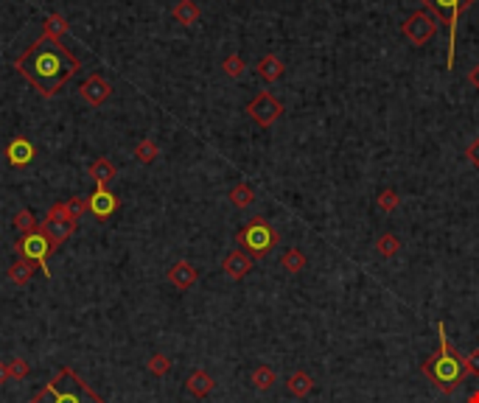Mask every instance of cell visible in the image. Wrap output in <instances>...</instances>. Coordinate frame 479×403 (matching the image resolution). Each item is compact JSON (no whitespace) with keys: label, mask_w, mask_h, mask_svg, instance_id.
I'll return each instance as SVG.
<instances>
[{"label":"cell","mask_w":479,"mask_h":403,"mask_svg":"<svg viewBox=\"0 0 479 403\" xmlns=\"http://www.w3.org/2000/svg\"><path fill=\"white\" fill-rule=\"evenodd\" d=\"M465 157H468V163L479 171V138H473L471 143H468V149H465Z\"/></svg>","instance_id":"d6a6232c"},{"label":"cell","mask_w":479,"mask_h":403,"mask_svg":"<svg viewBox=\"0 0 479 403\" xmlns=\"http://www.w3.org/2000/svg\"><path fill=\"white\" fill-rule=\"evenodd\" d=\"M250 381H252V386H255L258 392H266V389H272V386H275L278 375H275V370H272V367H266V364H258V367L252 370Z\"/></svg>","instance_id":"44dd1931"},{"label":"cell","mask_w":479,"mask_h":403,"mask_svg":"<svg viewBox=\"0 0 479 403\" xmlns=\"http://www.w3.org/2000/svg\"><path fill=\"white\" fill-rule=\"evenodd\" d=\"M426 9L435 12L437 23H446L448 26V37H451V45H448V67H454V37H457V20H460V0H421Z\"/></svg>","instance_id":"9c48e42d"},{"label":"cell","mask_w":479,"mask_h":403,"mask_svg":"<svg viewBox=\"0 0 479 403\" xmlns=\"http://www.w3.org/2000/svg\"><path fill=\"white\" fill-rule=\"evenodd\" d=\"M196 280H199V269H196L191 260H177V263H171V269H168V283H171L174 289L188 292L191 286H196Z\"/></svg>","instance_id":"8fae6325"},{"label":"cell","mask_w":479,"mask_h":403,"mask_svg":"<svg viewBox=\"0 0 479 403\" xmlns=\"http://www.w3.org/2000/svg\"><path fill=\"white\" fill-rule=\"evenodd\" d=\"M471 6H473V0H460V15H462V12H468Z\"/></svg>","instance_id":"8d00e7d4"},{"label":"cell","mask_w":479,"mask_h":403,"mask_svg":"<svg viewBox=\"0 0 479 403\" xmlns=\"http://www.w3.org/2000/svg\"><path fill=\"white\" fill-rule=\"evenodd\" d=\"M255 71H258V76L263 79V82H278L284 73H286V64H284V59H278L275 53H266V56H261L258 59V64H255Z\"/></svg>","instance_id":"9a60e30c"},{"label":"cell","mask_w":479,"mask_h":403,"mask_svg":"<svg viewBox=\"0 0 479 403\" xmlns=\"http://www.w3.org/2000/svg\"><path fill=\"white\" fill-rule=\"evenodd\" d=\"M90 177L96 179V185L98 188H110V182L118 177V168H115V163L110 160V157H96L93 163H90Z\"/></svg>","instance_id":"e0dca14e"},{"label":"cell","mask_w":479,"mask_h":403,"mask_svg":"<svg viewBox=\"0 0 479 403\" xmlns=\"http://www.w3.org/2000/svg\"><path fill=\"white\" fill-rule=\"evenodd\" d=\"M214 386H216V381H214V375H211L208 370H193V373L188 375V381H185V389H188L193 397H208V395L214 392Z\"/></svg>","instance_id":"2e32d148"},{"label":"cell","mask_w":479,"mask_h":403,"mask_svg":"<svg viewBox=\"0 0 479 403\" xmlns=\"http://www.w3.org/2000/svg\"><path fill=\"white\" fill-rule=\"evenodd\" d=\"M87 199H90V213L96 219H110L118 211V199L110 188H96L93 196H87Z\"/></svg>","instance_id":"7c38bea8"},{"label":"cell","mask_w":479,"mask_h":403,"mask_svg":"<svg viewBox=\"0 0 479 403\" xmlns=\"http://www.w3.org/2000/svg\"><path fill=\"white\" fill-rule=\"evenodd\" d=\"M67 31H71V26H67V20L62 15H48L42 20V37H51V39H62Z\"/></svg>","instance_id":"7402d4cb"},{"label":"cell","mask_w":479,"mask_h":403,"mask_svg":"<svg viewBox=\"0 0 479 403\" xmlns=\"http://www.w3.org/2000/svg\"><path fill=\"white\" fill-rule=\"evenodd\" d=\"M79 96H82V101H87L90 107H101V104L112 96V84H110L104 76L93 73V76H87V79L79 84Z\"/></svg>","instance_id":"30bf717a"},{"label":"cell","mask_w":479,"mask_h":403,"mask_svg":"<svg viewBox=\"0 0 479 403\" xmlns=\"http://www.w3.org/2000/svg\"><path fill=\"white\" fill-rule=\"evenodd\" d=\"M230 202H233L238 211H244V208H250L252 202H255V190L247 182H238V185L230 188Z\"/></svg>","instance_id":"cb8c5ba5"},{"label":"cell","mask_w":479,"mask_h":403,"mask_svg":"<svg viewBox=\"0 0 479 403\" xmlns=\"http://www.w3.org/2000/svg\"><path fill=\"white\" fill-rule=\"evenodd\" d=\"M286 389H289V395H295V397H308V395L314 392V378H311L306 370H295V373L289 375V381H286Z\"/></svg>","instance_id":"d6986e66"},{"label":"cell","mask_w":479,"mask_h":403,"mask_svg":"<svg viewBox=\"0 0 479 403\" xmlns=\"http://www.w3.org/2000/svg\"><path fill=\"white\" fill-rule=\"evenodd\" d=\"M28 403H104L98 392L87 381L79 378L76 370L62 367L40 392L31 395Z\"/></svg>","instance_id":"3957f363"},{"label":"cell","mask_w":479,"mask_h":403,"mask_svg":"<svg viewBox=\"0 0 479 403\" xmlns=\"http://www.w3.org/2000/svg\"><path fill=\"white\" fill-rule=\"evenodd\" d=\"M34 272H37V263H34V260L15 258V263L9 266V280H12L15 286H26V283H31Z\"/></svg>","instance_id":"ac0fdd59"},{"label":"cell","mask_w":479,"mask_h":403,"mask_svg":"<svg viewBox=\"0 0 479 403\" xmlns=\"http://www.w3.org/2000/svg\"><path fill=\"white\" fill-rule=\"evenodd\" d=\"M6 160H9L12 168H26L34 160V143L28 138H15L6 146Z\"/></svg>","instance_id":"5bb4252c"},{"label":"cell","mask_w":479,"mask_h":403,"mask_svg":"<svg viewBox=\"0 0 479 403\" xmlns=\"http://www.w3.org/2000/svg\"><path fill=\"white\" fill-rule=\"evenodd\" d=\"M306 263H308V260H306V255H303L297 247L286 249V252H284V258H281V266L286 269L289 275H300L303 269H306Z\"/></svg>","instance_id":"603a6c76"},{"label":"cell","mask_w":479,"mask_h":403,"mask_svg":"<svg viewBox=\"0 0 479 403\" xmlns=\"http://www.w3.org/2000/svg\"><path fill=\"white\" fill-rule=\"evenodd\" d=\"M376 252H378L381 258H395V255L401 252V238L392 235V233L378 235V241H376Z\"/></svg>","instance_id":"4316f807"},{"label":"cell","mask_w":479,"mask_h":403,"mask_svg":"<svg viewBox=\"0 0 479 403\" xmlns=\"http://www.w3.org/2000/svg\"><path fill=\"white\" fill-rule=\"evenodd\" d=\"M146 370H149L155 378H163V375H168V370H171V359H168L166 353H155V356L146 361Z\"/></svg>","instance_id":"f1b7e54d"},{"label":"cell","mask_w":479,"mask_h":403,"mask_svg":"<svg viewBox=\"0 0 479 403\" xmlns=\"http://www.w3.org/2000/svg\"><path fill=\"white\" fill-rule=\"evenodd\" d=\"M247 115L258 123V126H263V129H269L272 123H275L281 115H284V104L272 96L269 90H261L250 104H247Z\"/></svg>","instance_id":"ba28073f"},{"label":"cell","mask_w":479,"mask_h":403,"mask_svg":"<svg viewBox=\"0 0 479 403\" xmlns=\"http://www.w3.org/2000/svg\"><path fill=\"white\" fill-rule=\"evenodd\" d=\"M76 227H79V222H73L71 216L64 213V202H56V205L48 211L45 222H42V233L48 235V241L53 244V249L62 247L67 238H71L76 233Z\"/></svg>","instance_id":"5b68a950"},{"label":"cell","mask_w":479,"mask_h":403,"mask_svg":"<svg viewBox=\"0 0 479 403\" xmlns=\"http://www.w3.org/2000/svg\"><path fill=\"white\" fill-rule=\"evenodd\" d=\"M9 361H0V384H9Z\"/></svg>","instance_id":"d590c367"},{"label":"cell","mask_w":479,"mask_h":403,"mask_svg":"<svg viewBox=\"0 0 479 403\" xmlns=\"http://www.w3.org/2000/svg\"><path fill=\"white\" fill-rule=\"evenodd\" d=\"M278 230L272 227L263 216H255V219H250L238 233H236V244H238V249L241 252H247L252 260H261V258H266L272 249L278 247Z\"/></svg>","instance_id":"277c9868"},{"label":"cell","mask_w":479,"mask_h":403,"mask_svg":"<svg viewBox=\"0 0 479 403\" xmlns=\"http://www.w3.org/2000/svg\"><path fill=\"white\" fill-rule=\"evenodd\" d=\"M468 403H479V389H476V392H471V395H468Z\"/></svg>","instance_id":"74e56055"},{"label":"cell","mask_w":479,"mask_h":403,"mask_svg":"<svg viewBox=\"0 0 479 403\" xmlns=\"http://www.w3.org/2000/svg\"><path fill=\"white\" fill-rule=\"evenodd\" d=\"M465 361H468V373H471V375H479V348H473V350L465 356Z\"/></svg>","instance_id":"836d02e7"},{"label":"cell","mask_w":479,"mask_h":403,"mask_svg":"<svg viewBox=\"0 0 479 403\" xmlns=\"http://www.w3.org/2000/svg\"><path fill=\"white\" fill-rule=\"evenodd\" d=\"M437 17L435 15H429V12H412L406 20H403V26H401V31H403V37L412 42V45H426L435 34H437Z\"/></svg>","instance_id":"52a82bcc"},{"label":"cell","mask_w":479,"mask_h":403,"mask_svg":"<svg viewBox=\"0 0 479 403\" xmlns=\"http://www.w3.org/2000/svg\"><path fill=\"white\" fill-rule=\"evenodd\" d=\"M222 269H225V275H227L230 280H244V278L250 275V269H252V258H250L247 252H241V249H233V252H227V258L222 260Z\"/></svg>","instance_id":"4fadbf2b"},{"label":"cell","mask_w":479,"mask_h":403,"mask_svg":"<svg viewBox=\"0 0 479 403\" xmlns=\"http://www.w3.org/2000/svg\"><path fill=\"white\" fill-rule=\"evenodd\" d=\"M222 71H225V76H230V79H241L244 71H247V64H244V59H241L238 53H233V56H227V59L222 62Z\"/></svg>","instance_id":"f546056e"},{"label":"cell","mask_w":479,"mask_h":403,"mask_svg":"<svg viewBox=\"0 0 479 403\" xmlns=\"http://www.w3.org/2000/svg\"><path fill=\"white\" fill-rule=\"evenodd\" d=\"M28 373H31V367H28L26 359H12V361H9V378H12V381H23Z\"/></svg>","instance_id":"1f68e13d"},{"label":"cell","mask_w":479,"mask_h":403,"mask_svg":"<svg viewBox=\"0 0 479 403\" xmlns=\"http://www.w3.org/2000/svg\"><path fill=\"white\" fill-rule=\"evenodd\" d=\"M12 224H15V230H17L20 235H28V233H34V230H40V222L34 219V213H31L28 208H23V211H17V213H15V219H12Z\"/></svg>","instance_id":"484cf974"},{"label":"cell","mask_w":479,"mask_h":403,"mask_svg":"<svg viewBox=\"0 0 479 403\" xmlns=\"http://www.w3.org/2000/svg\"><path fill=\"white\" fill-rule=\"evenodd\" d=\"M421 373H424L426 381H429L437 392H443V395L457 392V386L471 375V373H468L465 356L448 342L446 325H443V322L437 325V350L421 364Z\"/></svg>","instance_id":"7a4b0ae2"},{"label":"cell","mask_w":479,"mask_h":403,"mask_svg":"<svg viewBox=\"0 0 479 403\" xmlns=\"http://www.w3.org/2000/svg\"><path fill=\"white\" fill-rule=\"evenodd\" d=\"M53 252H56V249H53V244L48 241V235L42 233V227L34 230V233H28V235H20L17 244H15V255H17V258L34 260V263L42 266V269H45V260H48ZM45 275H48V269H45Z\"/></svg>","instance_id":"8992f818"},{"label":"cell","mask_w":479,"mask_h":403,"mask_svg":"<svg viewBox=\"0 0 479 403\" xmlns=\"http://www.w3.org/2000/svg\"><path fill=\"white\" fill-rule=\"evenodd\" d=\"M87 211H90V199H85V196H73V199H67V202H64V213L71 216L73 222H79Z\"/></svg>","instance_id":"83f0119b"},{"label":"cell","mask_w":479,"mask_h":403,"mask_svg":"<svg viewBox=\"0 0 479 403\" xmlns=\"http://www.w3.org/2000/svg\"><path fill=\"white\" fill-rule=\"evenodd\" d=\"M468 84L473 87V90H479V62L471 67V71H468Z\"/></svg>","instance_id":"e575fe53"},{"label":"cell","mask_w":479,"mask_h":403,"mask_svg":"<svg viewBox=\"0 0 479 403\" xmlns=\"http://www.w3.org/2000/svg\"><path fill=\"white\" fill-rule=\"evenodd\" d=\"M134 157H138V163L149 165V163H155L160 157V149H157V143L152 138H143V141H138V146H134Z\"/></svg>","instance_id":"d4e9b609"},{"label":"cell","mask_w":479,"mask_h":403,"mask_svg":"<svg viewBox=\"0 0 479 403\" xmlns=\"http://www.w3.org/2000/svg\"><path fill=\"white\" fill-rule=\"evenodd\" d=\"M17 73L28 79V84L42 96V98H53L67 82L79 73V56L64 48L62 39H51V37H40L17 62Z\"/></svg>","instance_id":"6da1fadb"},{"label":"cell","mask_w":479,"mask_h":403,"mask_svg":"<svg viewBox=\"0 0 479 403\" xmlns=\"http://www.w3.org/2000/svg\"><path fill=\"white\" fill-rule=\"evenodd\" d=\"M171 15H174V20H177L180 26H185V28H191V26L199 23V6L193 3V0H177V6L171 9Z\"/></svg>","instance_id":"ffe728a7"},{"label":"cell","mask_w":479,"mask_h":403,"mask_svg":"<svg viewBox=\"0 0 479 403\" xmlns=\"http://www.w3.org/2000/svg\"><path fill=\"white\" fill-rule=\"evenodd\" d=\"M398 205H401V196H398V190L387 188V190H381V193H378V208H381L384 213H392Z\"/></svg>","instance_id":"4dcf8cb0"}]
</instances>
